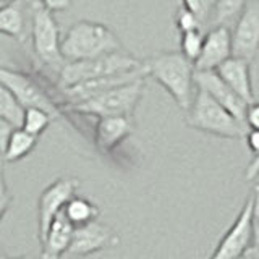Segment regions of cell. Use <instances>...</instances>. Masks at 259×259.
<instances>
[{
  "instance_id": "obj_1",
  "label": "cell",
  "mask_w": 259,
  "mask_h": 259,
  "mask_svg": "<svg viewBox=\"0 0 259 259\" xmlns=\"http://www.w3.org/2000/svg\"><path fill=\"white\" fill-rule=\"evenodd\" d=\"M146 75L165 89L182 110H188L196 86L194 65L180 51H167L151 55L143 62Z\"/></svg>"
},
{
  "instance_id": "obj_2",
  "label": "cell",
  "mask_w": 259,
  "mask_h": 259,
  "mask_svg": "<svg viewBox=\"0 0 259 259\" xmlns=\"http://www.w3.org/2000/svg\"><path fill=\"white\" fill-rule=\"evenodd\" d=\"M123 51L118 37L105 24L94 21H78L68 28L60 40V55L63 62H81L104 54Z\"/></svg>"
},
{
  "instance_id": "obj_3",
  "label": "cell",
  "mask_w": 259,
  "mask_h": 259,
  "mask_svg": "<svg viewBox=\"0 0 259 259\" xmlns=\"http://www.w3.org/2000/svg\"><path fill=\"white\" fill-rule=\"evenodd\" d=\"M186 125L198 132L225 140H241L246 135V126L240 123L230 112L202 89L194 91L190 109L186 110Z\"/></svg>"
},
{
  "instance_id": "obj_4",
  "label": "cell",
  "mask_w": 259,
  "mask_h": 259,
  "mask_svg": "<svg viewBox=\"0 0 259 259\" xmlns=\"http://www.w3.org/2000/svg\"><path fill=\"white\" fill-rule=\"evenodd\" d=\"M141 65V60H138L136 57L125 51L104 54L81 62L65 63L60 70V86L62 89H65L78 83H84V81L126 73L140 68Z\"/></svg>"
},
{
  "instance_id": "obj_5",
  "label": "cell",
  "mask_w": 259,
  "mask_h": 259,
  "mask_svg": "<svg viewBox=\"0 0 259 259\" xmlns=\"http://www.w3.org/2000/svg\"><path fill=\"white\" fill-rule=\"evenodd\" d=\"M146 78L136 79L133 83L117 86L102 94L89 97L86 101L70 104L71 110L94 117H133V113L144 94Z\"/></svg>"
},
{
  "instance_id": "obj_6",
  "label": "cell",
  "mask_w": 259,
  "mask_h": 259,
  "mask_svg": "<svg viewBox=\"0 0 259 259\" xmlns=\"http://www.w3.org/2000/svg\"><path fill=\"white\" fill-rule=\"evenodd\" d=\"M31 34L32 49L39 59L49 67L62 70L65 63L60 55V31L52 12L40 5L39 0L32 2Z\"/></svg>"
},
{
  "instance_id": "obj_7",
  "label": "cell",
  "mask_w": 259,
  "mask_h": 259,
  "mask_svg": "<svg viewBox=\"0 0 259 259\" xmlns=\"http://www.w3.org/2000/svg\"><path fill=\"white\" fill-rule=\"evenodd\" d=\"M251 245H253V209H251V196H248L237 219L217 243L209 259H243Z\"/></svg>"
},
{
  "instance_id": "obj_8",
  "label": "cell",
  "mask_w": 259,
  "mask_h": 259,
  "mask_svg": "<svg viewBox=\"0 0 259 259\" xmlns=\"http://www.w3.org/2000/svg\"><path fill=\"white\" fill-rule=\"evenodd\" d=\"M232 32V55L253 62L259 54V2L248 0L235 21Z\"/></svg>"
},
{
  "instance_id": "obj_9",
  "label": "cell",
  "mask_w": 259,
  "mask_h": 259,
  "mask_svg": "<svg viewBox=\"0 0 259 259\" xmlns=\"http://www.w3.org/2000/svg\"><path fill=\"white\" fill-rule=\"evenodd\" d=\"M0 84H4L8 91L15 96V99L23 105V109H28V107L42 109L47 113H51L52 118L59 115L57 107L54 105V102L49 99V96L39 88L37 83H34V81L24 75V73L0 67Z\"/></svg>"
},
{
  "instance_id": "obj_10",
  "label": "cell",
  "mask_w": 259,
  "mask_h": 259,
  "mask_svg": "<svg viewBox=\"0 0 259 259\" xmlns=\"http://www.w3.org/2000/svg\"><path fill=\"white\" fill-rule=\"evenodd\" d=\"M79 182L76 178L63 177L49 185L42 191L37 204L39 214V241L46 237V233L51 227L52 221L59 215L67 206V202L75 196Z\"/></svg>"
},
{
  "instance_id": "obj_11",
  "label": "cell",
  "mask_w": 259,
  "mask_h": 259,
  "mask_svg": "<svg viewBox=\"0 0 259 259\" xmlns=\"http://www.w3.org/2000/svg\"><path fill=\"white\" fill-rule=\"evenodd\" d=\"M118 245V235L110 225L93 221L83 227H76L68 253L83 257Z\"/></svg>"
},
{
  "instance_id": "obj_12",
  "label": "cell",
  "mask_w": 259,
  "mask_h": 259,
  "mask_svg": "<svg viewBox=\"0 0 259 259\" xmlns=\"http://www.w3.org/2000/svg\"><path fill=\"white\" fill-rule=\"evenodd\" d=\"M194 86L207 93L217 104H221L227 112H230L240 123L245 125L248 104L229 84H225L215 71H194Z\"/></svg>"
},
{
  "instance_id": "obj_13",
  "label": "cell",
  "mask_w": 259,
  "mask_h": 259,
  "mask_svg": "<svg viewBox=\"0 0 259 259\" xmlns=\"http://www.w3.org/2000/svg\"><path fill=\"white\" fill-rule=\"evenodd\" d=\"M232 57V32L229 26H210L204 34L201 54L194 62V71H214Z\"/></svg>"
},
{
  "instance_id": "obj_14",
  "label": "cell",
  "mask_w": 259,
  "mask_h": 259,
  "mask_svg": "<svg viewBox=\"0 0 259 259\" xmlns=\"http://www.w3.org/2000/svg\"><path fill=\"white\" fill-rule=\"evenodd\" d=\"M141 78H148L144 65H141V67L136 70L126 71V73H118V75L104 76V78H97V79H91V81H84V83H78L75 86L65 88L63 93L67 96V99L70 101V104H76V102L89 99V97H94L97 94H102V93L117 88V86L133 83V81L141 79Z\"/></svg>"
},
{
  "instance_id": "obj_15",
  "label": "cell",
  "mask_w": 259,
  "mask_h": 259,
  "mask_svg": "<svg viewBox=\"0 0 259 259\" xmlns=\"http://www.w3.org/2000/svg\"><path fill=\"white\" fill-rule=\"evenodd\" d=\"M251 63L240 59V57H230L224 63H221L214 70L222 78L225 84H229L246 104L254 102V91L251 83Z\"/></svg>"
},
{
  "instance_id": "obj_16",
  "label": "cell",
  "mask_w": 259,
  "mask_h": 259,
  "mask_svg": "<svg viewBox=\"0 0 259 259\" xmlns=\"http://www.w3.org/2000/svg\"><path fill=\"white\" fill-rule=\"evenodd\" d=\"M75 227L65 217L63 210L57 215L46 237L40 240V259H60L65 253H68Z\"/></svg>"
},
{
  "instance_id": "obj_17",
  "label": "cell",
  "mask_w": 259,
  "mask_h": 259,
  "mask_svg": "<svg viewBox=\"0 0 259 259\" xmlns=\"http://www.w3.org/2000/svg\"><path fill=\"white\" fill-rule=\"evenodd\" d=\"M133 133L130 117H102L96 126V144L102 151H112Z\"/></svg>"
},
{
  "instance_id": "obj_18",
  "label": "cell",
  "mask_w": 259,
  "mask_h": 259,
  "mask_svg": "<svg viewBox=\"0 0 259 259\" xmlns=\"http://www.w3.org/2000/svg\"><path fill=\"white\" fill-rule=\"evenodd\" d=\"M0 34L21 39L24 34V15L21 0H12L0 5Z\"/></svg>"
},
{
  "instance_id": "obj_19",
  "label": "cell",
  "mask_w": 259,
  "mask_h": 259,
  "mask_svg": "<svg viewBox=\"0 0 259 259\" xmlns=\"http://www.w3.org/2000/svg\"><path fill=\"white\" fill-rule=\"evenodd\" d=\"M36 144H37L36 136L24 132L23 128H15L10 138H8L7 146L4 152L0 154V157L4 159V162H18L26 157L36 148Z\"/></svg>"
},
{
  "instance_id": "obj_20",
  "label": "cell",
  "mask_w": 259,
  "mask_h": 259,
  "mask_svg": "<svg viewBox=\"0 0 259 259\" xmlns=\"http://www.w3.org/2000/svg\"><path fill=\"white\" fill-rule=\"evenodd\" d=\"M63 214L70 221V224L76 229V227H83L89 222L97 221L99 207L89 199L79 198L75 194V196L67 202V206L63 209Z\"/></svg>"
},
{
  "instance_id": "obj_21",
  "label": "cell",
  "mask_w": 259,
  "mask_h": 259,
  "mask_svg": "<svg viewBox=\"0 0 259 259\" xmlns=\"http://www.w3.org/2000/svg\"><path fill=\"white\" fill-rule=\"evenodd\" d=\"M246 4L248 0H214L209 26H229L232 21H237Z\"/></svg>"
},
{
  "instance_id": "obj_22",
  "label": "cell",
  "mask_w": 259,
  "mask_h": 259,
  "mask_svg": "<svg viewBox=\"0 0 259 259\" xmlns=\"http://www.w3.org/2000/svg\"><path fill=\"white\" fill-rule=\"evenodd\" d=\"M23 113V105L15 99V96L4 84H0V117L12 123L15 128H21Z\"/></svg>"
},
{
  "instance_id": "obj_23",
  "label": "cell",
  "mask_w": 259,
  "mask_h": 259,
  "mask_svg": "<svg viewBox=\"0 0 259 259\" xmlns=\"http://www.w3.org/2000/svg\"><path fill=\"white\" fill-rule=\"evenodd\" d=\"M52 121V115L47 113L42 109H37V107H28L24 109L23 113V123L21 128L24 132H28L29 135L39 138L46 132V128L51 125Z\"/></svg>"
},
{
  "instance_id": "obj_24",
  "label": "cell",
  "mask_w": 259,
  "mask_h": 259,
  "mask_svg": "<svg viewBox=\"0 0 259 259\" xmlns=\"http://www.w3.org/2000/svg\"><path fill=\"white\" fill-rule=\"evenodd\" d=\"M202 42H204V32L202 29H193L180 34V52L188 59L190 62H196L201 54Z\"/></svg>"
},
{
  "instance_id": "obj_25",
  "label": "cell",
  "mask_w": 259,
  "mask_h": 259,
  "mask_svg": "<svg viewBox=\"0 0 259 259\" xmlns=\"http://www.w3.org/2000/svg\"><path fill=\"white\" fill-rule=\"evenodd\" d=\"M182 4L185 8H188L191 13H194V16L201 21L202 28H204L206 24H209L214 0H182Z\"/></svg>"
},
{
  "instance_id": "obj_26",
  "label": "cell",
  "mask_w": 259,
  "mask_h": 259,
  "mask_svg": "<svg viewBox=\"0 0 259 259\" xmlns=\"http://www.w3.org/2000/svg\"><path fill=\"white\" fill-rule=\"evenodd\" d=\"M175 26L180 31V34L186 31H193V29H202L201 21L194 16V13H191L188 8H185L183 5L178 8L175 13Z\"/></svg>"
},
{
  "instance_id": "obj_27",
  "label": "cell",
  "mask_w": 259,
  "mask_h": 259,
  "mask_svg": "<svg viewBox=\"0 0 259 259\" xmlns=\"http://www.w3.org/2000/svg\"><path fill=\"white\" fill-rule=\"evenodd\" d=\"M4 165H5V162L0 157V222H2L4 215L7 214V210L10 209V204H12V194L8 191V186L5 182Z\"/></svg>"
},
{
  "instance_id": "obj_28",
  "label": "cell",
  "mask_w": 259,
  "mask_h": 259,
  "mask_svg": "<svg viewBox=\"0 0 259 259\" xmlns=\"http://www.w3.org/2000/svg\"><path fill=\"white\" fill-rule=\"evenodd\" d=\"M245 125L249 130H259V102L254 101L248 104L245 113Z\"/></svg>"
},
{
  "instance_id": "obj_29",
  "label": "cell",
  "mask_w": 259,
  "mask_h": 259,
  "mask_svg": "<svg viewBox=\"0 0 259 259\" xmlns=\"http://www.w3.org/2000/svg\"><path fill=\"white\" fill-rule=\"evenodd\" d=\"M39 2L49 12H63L71 7L73 0H39Z\"/></svg>"
},
{
  "instance_id": "obj_30",
  "label": "cell",
  "mask_w": 259,
  "mask_h": 259,
  "mask_svg": "<svg viewBox=\"0 0 259 259\" xmlns=\"http://www.w3.org/2000/svg\"><path fill=\"white\" fill-rule=\"evenodd\" d=\"M13 130H15V126L12 123H8L7 120H4L2 117H0V154L4 152L7 141H8V138H10Z\"/></svg>"
},
{
  "instance_id": "obj_31",
  "label": "cell",
  "mask_w": 259,
  "mask_h": 259,
  "mask_svg": "<svg viewBox=\"0 0 259 259\" xmlns=\"http://www.w3.org/2000/svg\"><path fill=\"white\" fill-rule=\"evenodd\" d=\"M245 138H246L248 149L253 152L254 156H257L259 154V130H248Z\"/></svg>"
},
{
  "instance_id": "obj_32",
  "label": "cell",
  "mask_w": 259,
  "mask_h": 259,
  "mask_svg": "<svg viewBox=\"0 0 259 259\" xmlns=\"http://www.w3.org/2000/svg\"><path fill=\"white\" fill-rule=\"evenodd\" d=\"M259 177V154L251 159V162L248 164L246 170H245V178L246 182H253Z\"/></svg>"
},
{
  "instance_id": "obj_33",
  "label": "cell",
  "mask_w": 259,
  "mask_h": 259,
  "mask_svg": "<svg viewBox=\"0 0 259 259\" xmlns=\"http://www.w3.org/2000/svg\"><path fill=\"white\" fill-rule=\"evenodd\" d=\"M251 209H253V224L259 225V183L251 194Z\"/></svg>"
},
{
  "instance_id": "obj_34",
  "label": "cell",
  "mask_w": 259,
  "mask_h": 259,
  "mask_svg": "<svg viewBox=\"0 0 259 259\" xmlns=\"http://www.w3.org/2000/svg\"><path fill=\"white\" fill-rule=\"evenodd\" d=\"M0 259H34V257H31V256H20V257H5V256H2Z\"/></svg>"
},
{
  "instance_id": "obj_35",
  "label": "cell",
  "mask_w": 259,
  "mask_h": 259,
  "mask_svg": "<svg viewBox=\"0 0 259 259\" xmlns=\"http://www.w3.org/2000/svg\"><path fill=\"white\" fill-rule=\"evenodd\" d=\"M2 4H7V2H12V0H0Z\"/></svg>"
},
{
  "instance_id": "obj_36",
  "label": "cell",
  "mask_w": 259,
  "mask_h": 259,
  "mask_svg": "<svg viewBox=\"0 0 259 259\" xmlns=\"http://www.w3.org/2000/svg\"><path fill=\"white\" fill-rule=\"evenodd\" d=\"M0 257H2V251H0Z\"/></svg>"
},
{
  "instance_id": "obj_37",
  "label": "cell",
  "mask_w": 259,
  "mask_h": 259,
  "mask_svg": "<svg viewBox=\"0 0 259 259\" xmlns=\"http://www.w3.org/2000/svg\"><path fill=\"white\" fill-rule=\"evenodd\" d=\"M0 5H4V4H2V2H0Z\"/></svg>"
},
{
  "instance_id": "obj_38",
  "label": "cell",
  "mask_w": 259,
  "mask_h": 259,
  "mask_svg": "<svg viewBox=\"0 0 259 259\" xmlns=\"http://www.w3.org/2000/svg\"><path fill=\"white\" fill-rule=\"evenodd\" d=\"M257 2H259V0H257Z\"/></svg>"
}]
</instances>
